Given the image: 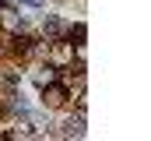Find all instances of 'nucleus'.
Instances as JSON below:
<instances>
[{
	"instance_id": "obj_1",
	"label": "nucleus",
	"mask_w": 151,
	"mask_h": 141,
	"mask_svg": "<svg viewBox=\"0 0 151 141\" xmlns=\"http://www.w3.org/2000/svg\"><path fill=\"white\" fill-rule=\"evenodd\" d=\"M42 102L49 106V109L63 106V102H67V88H63V85H56V81H49V85L42 88Z\"/></svg>"
},
{
	"instance_id": "obj_2",
	"label": "nucleus",
	"mask_w": 151,
	"mask_h": 141,
	"mask_svg": "<svg viewBox=\"0 0 151 141\" xmlns=\"http://www.w3.org/2000/svg\"><path fill=\"white\" fill-rule=\"evenodd\" d=\"M0 28H4V32H18V28H21V14H18L14 7H7V4L0 7Z\"/></svg>"
},
{
	"instance_id": "obj_3",
	"label": "nucleus",
	"mask_w": 151,
	"mask_h": 141,
	"mask_svg": "<svg viewBox=\"0 0 151 141\" xmlns=\"http://www.w3.org/2000/svg\"><path fill=\"white\" fill-rule=\"evenodd\" d=\"M32 78H35V85H39V88H46L49 81H56V67H53V64H46V67H35V70H32Z\"/></svg>"
},
{
	"instance_id": "obj_4",
	"label": "nucleus",
	"mask_w": 151,
	"mask_h": 141,
	"mask_svg": "<svg viewBox=\"0 0 151 141\" xmlns=\"http://www.w3.org/2000/svg\"><path fill=\"white\" fill-rule=\"evenodd\" d=\"M70 53H74V49H70V42H56V46H53V67H56V64H67V60H70Z\"/></svg>"
},
{
	"instance_id": "obj_5",
	"label": "nucleus",
	"mask_w": 151,
	"mask_h": 141,
	"mask_svg": "<svg viewBox=\"0 0 151 141\" xmlns=\"http://www.w3.org/2000/svg\"><path fill=\"white\" fill-rule=\"evenodd\" d=\"M46 32H49V35H60V32H63V25H60L56 18H49V21H46Z\"/></svg>"
},
{
	"instance_id": "obj_6",
	"label": "nucleus",
	"mask_w": 151,
	"mask_h": 141,
	"mask_svg": "<svg viewBox=\"0 0 151 141\" xmlns=\"http://www.w3.org/2000/svg\"><path fill=\"white\" fill-rule=\"evenodd\" d=\"M74 53H77V60L84 64V57H88V49H84V42H77V46H74Z\"/></svg>"
},
{
	"instance_id": "obj_7",
	"label": "nucleus",
	"mask_w": 151,
	"mask_h": 141,
	"mask_svg": "<svg viewBox=\"0 0 151 141\" xmlns=\"http://www.w3.org/2000/svg\"><path fill=\"white\" fill-rule=\"evenodd\" d=\"M0 116H4V102H0Z\"/></svg>"
}]
</instances>
